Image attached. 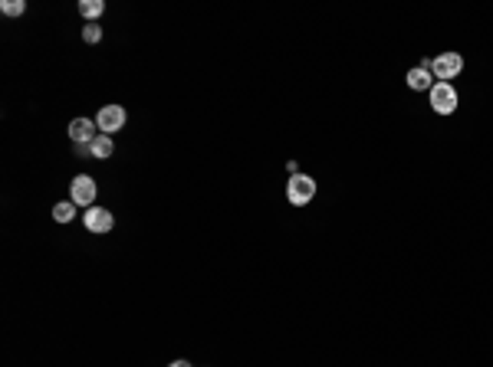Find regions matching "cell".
Here are the masks:
<instances>
[{"label":"cell","mask_w":493,"mask_h":367,"mask_svg":"<svg viewBox=\"0 0 493 367\" xmlns=\"http://www.w3.org/2000/svg\"><path fill=\"white\" fill-rule=\"evenodd\" d=\"M96 125H99V134H116L125 128V108L122 105H102L99 115H96Z\"/></svg>","instance_id":"5"},{"label":"cell","mask_w":493,"mask_h":367,"mask_svg":"<svg viewBox=\"0 0 493 367\" xmlns=\"http://www.w3.org/2000/svg\"><path fill=\"white\" fill-rule=\"evenodd\" d=\"M316 197V180L309 174H289L286 184V200L293 206H306Z\"/></svg>","instance_id":"1"},{"label":"cell","mask_w":493,"mask_h":367,"mask_svg":"<svg viewBox=\"0 0 493 367\" xmlns=\"http://www.w3.org/2000/svg\"><path fill=\"white\" fill-rule=\"evenodd\" d=\"M96 134H99L96 118H73V121H69V138H73L76 145H92Z\"/></svg>","instance_id":"6"},{"label":"cell","mask_w":493,"mask_h":367,"mask_svg":"<svg viewBox=\"0 0 493 367\" xmlns=\"http://www.w3.org/2000/svg\"><path fill=\"white\" fill-rule=\"evenodd\" d=\"M69 200L76 206H96V180L89 174H76L73 184H69Z\"/></svg>","instance_id":"2"},{"label":"cell","mask_w":493,"mask_h":367,"mask_svg":"<svg viewBox=\"0 0 493 367\" xmlns=\"http://www.w3.org/2000/svg\"><path fill=\"white\" fill-rule=\"evenodd\" d=\"M168 367H191V364H188V361H171Z\"/></svg>","instance_id":"14"},{"label":"cell","mask_w":493,"mask_h":367,"mask_svg":"<svg viewBox=\"0 0 493 367\" xmlns=\"http://www.w3.org/2000/svg\"><path fill=\"white\" fill-rule=\"evenodd\" d=\"M79 14L86 16L89 23H96V20L105 14V3L102 0H79Z\"/></svg>","instance_id":"10"},{"label":"cell","mask_w":493,"mask_h":367,"mask_svg":"<svg viewBox=\"0 0 493 367\" xmlns=\"http://www.w3.org/2000/svg\"><path fill=\"white\" fill-rule=\"evenodd\" d=\"M461 69H463L461 53H441L437 59H431V75L437 79V82H448V79H454Z\"/></svg>","instance_id":"4"},{"label":"cell","mask_w":493,"mask_h":367,"mask_svg":"<svg viewBox=\"0 0 493 367\" xmlns=\"http://www.w3.org/2000/svg\"><path fill=\"white\" fill-rule=\"evenodd\" d=\"M83 40H86V43H99V40H102V27H99V23L83 27Z\"/></svg>","instance_id":"13"},{"label":"cell","mask_w":493,"mask_h":367,"mask_svg":"<svg viewBox=\"0 0 493 367\" xmlns=\"http://www.w3.org/2000/svg\"><path fill=\"white\" fill-rule=\"evenodd\" d=\"M112 151H116V145H112V134H96V141L89 145V158L105 161V158H112Z\"/></svg>","instance_id":"9"},{"label":"cell","mask_w":493,"mask_h":367,"mask_svg":"<svg viewBox=\"0 0 493 367\" xmlns=\"http://www.w3.org/2000/svg\"><path fill=\"white\" fill-rule=\"evenodd\" d=\"M428 95H431V108L437 115H450L457 108V92H454L450 82H434V88Z\"/></svg>","instance_id":"3"},{"label":"cell","mask_w":493,"mask_h":367,"mask_svg":"<svg viewBox=\"0 0 493 367\" xmlns=\"http://www.w3.org/2000/svg\"><path fill=\"white\" fill-rule=\"evenodd\" d=\"M83 223H86V230L89 233H109L112 230V213L105 210V206H89L86 210V217H83Z\"/></svg>","instance_id":"7"},{"label":"cell","mask_w":493,"mask_h":367,"mask_svg":"<svg viewBox=\"0 0 493 367\" xmlns=\"http://www.w3.org/2000/svg\"><path fill=\"white\" fill-rule=\"evenodd\" d=\"M404 82H408V88H415V92H431L434 82H437V79L431 75V62L424 59L418 69H411V73L404 75Z\"/></svg>","instance_id":"8"},{"label":"cell","mask_w":493,"mask_h":367,"mask_svg":"<svg viewBox=\"0 0 493 367\" xmlns=\"http://www.w3.org/2000/svg\"><path fill=\"white\" fill-rule=\"evenodd\" d=\"M73 206H76L73 200H60V204L53 206V220H56V223H69V220H73V213H76Z\"/></svg>","instance_id":"11"},{"label":"cell","mask_w":493,"mask_h":367,"mask_svg":"<svg viewBox=\"0 0 493 367\" xmlns=\"http://www.w3.org/2000/svg\"><path fill=\"white\" fill-rule=\"evenodd\" d=\"M0 10H3L7 16H20L23 10H27V3H23V0H3V3H0Z\"/></svg>","instance_id":"12"}]
</instances>
